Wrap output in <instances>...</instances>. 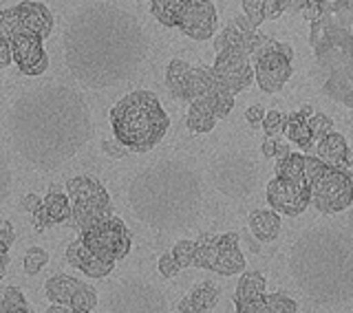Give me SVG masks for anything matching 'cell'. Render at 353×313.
<instances>
[{
  "mask_svg": "<svg viewBox=\"0 0 353 313\" xmlns=\"http://www.w3.org/2000/svg\"><path fill=\"white\" fill-rule=\"evenodd\" d=\"M64 64L84 88H110L130 80L148 55L139 20L110 3H91L69 20L62 38Z\"/></svg>",
  "mask_w": 353,
  "mask_h": 313,
  "instance_id": "1",
  "label": "cell"
},
{
  "mask_svg": "<svg viewBox=\"0 0 353 313\" xmlns=\"http://www.w3.org/2000/svg\"><path fill=\"white\" fill-rule=\"evenodd\" d=\"M11 146L42 172L71 161L93 137V117L80 91L42 84L14 99L7 115Z\"/></svg>",
  "mask_w": 353,
  "mask_h": 313,
  "instance_id": "2",
  "label": "cell"
},
{
  "mask_svg": "<svg viewBox=\"0 0 353 313\" xmlns=\"http://www.w3.org/2000/svg\"><path fill=\"white\" fill-rule=\"evenodd\" d=\"M290 274L314 305L336 307L353 300V236L334 228H312L290 252Z\"/></svg>",
  "mask_w": 353,
  "mask_h": 313,
  "instance_id": "3",
  "label": "cell"
},
{
  "mask_svg": "<svg viewBox=\"0 0 353 313\" xmlns=\"http://www.w3.org/2000/svg\"><path fill=\"white\" fill-rule=\"evenodd\" d=\"M128 205L143 225L157 232L190 228L203 203L201 179L181 161H157L128 185Z\"/></svg>",
  "mask_w": 353,
  "mask_h": 313,
  "instance_id": "4",
  "label": "cell"
},
{
  "mask_svg": "<svg viewBox=\"0 0 353 313\" xmlns=\"http://www.w3.org/2000/svg\"><path fill=\"white\" fill-rule=\"evenodd\" d=\"M110 128L130 152H148L165 137L170 119L154 93L132 91L110 108Z\"/></svg>",
  "mask_w": 353,
  "mask_h": 313,
  "instance_id": "5",
  "label": "cell"
},
{
  "mask_svg": "<svg viewBox=\"0 0 353 313\" xmlns=\"http://www.w3.org/2000/svg\"><path fill=\"white\" fill-rule=\"evenodd\" d=\"M303 181L312 194V205L323 214H340L353 203V176L345 168L303 154Z\"/></svg>",
  "mask_w": 353,
  "mask_h": 313,
  "instance_id": "6",
  "label": "cell"
},
{
  "mask_svg": "<svg viewBox=\"0 0 353 313\" xmlns=\"http://www.w3.org/2000/svg\"><path fill=\"white\" fill-rule=\"evenodd\" d=\"M312 42L318 66L329 75H342L353 84V33L336 25L334 18L325 14L312 22Z\"/></svg>",
  "mask_w": 353,
  "mask_h": 313,
  "instance_id": "7",
  "label": "cell"
},
{
  "mask_svg": "<svg viewBox=\"0 0 353 313\" xmlns=\"http://www.w3.org/2000/svg\"><path fill=\"white\" fill-rule=\"evenodd\" d=\"M66 194L71 199L73 216L71 221L80 232H86L102 221L113 216V203L106 192V188L97 179L80 174L66 181Z\"/></svg>",
  "mask_w": 353,
  "mask_h": 313,
  "instance_id": "8",
  "label": "cell"
},
{
  "mask_svg": "<svg viewBox=\"0 0 353 313\" xmlns=\"http://www.w3.org/2000/svg\"><path fill=\"white\" fill-rule=\"evenodd\" d=\"M210 176L219 192L230 199H245L254 194L261 181L259 165L243 152H223L214 156Z\"/></svg>",
  "mask_w": 353,
  "mask_h": 313,
  "instance_id": "9",
  "label": "cell"
},
{
  "mask_svg": "<svg viewBox=\"0 0 353 313\" xmlns=\"http://www.w3.org/2000/svg\"><path fill=\"white\" fill-rule=\"evenodd\" d=\"M194 267L214 272L219 276H236L245 270V259L239 248V234H201L196 239Z\"/></svg>",
  "mask_w": 353,
  "mask_h": 313,
  "instance_id": "10",
  "label": "cell"
},
{
  "mask_svg": "<svg viewBox=\"0 0 353 313\" xmlns=\"http://www.w3.org/2000/svg\"><path fill=\"white\" fill-rule=\"evenodd\" d=\"M106 313H170V305L152 283L126 278L110 292Z\"/></svg>",
  "mask_w": 353,
  "mask_h": 313,
  "instance_id": "11",
  "label": "cell"
},
{
  "mask_svg": "<svg viewBox=\"0 0 353 313\" xmlns=\"http://www.w3.org/2000/svg\"><path fill=\"white\" fill-rule=\"evenodd\" d=\"M294 51L290 44L268 38L254 55V80L263 93H279L292 77Z\"/></svg>",
  "mask_w": 353,
  "mask_h": 313,
  "instance_id": "12",
  "label": "cell"
},
{
  "mask_svg": "<svg viewBox=\"0 0 353 313\" xmlns=\"http://www.w3.org/2000/svg\"><path fill=\"white\" fill-rule=\"evenodd\" d=\"M80 239L88 252L106 263H117L126 259L132 248V234L126 228V223L117 216H110L99 225L82 232Z\"/></svg>",
  "mask_w": 353,
  "mask_h": 313,
  "instance_id": "13",
  "label": "cell"
},
{
  "mask_svg": "<svg viewBox=\"0 0 353 313\" xmlns=\"http://www.w3.org/2000/svg\"><path fill=\"white\" fill-rule=\"evenodd\" d=\"M44 292H47V298L51 300V305L69 307L73 311H82V313H91L97 307L95 289L88 283L77 281V278H73L69 274L51 276L47 285H44Z\"/></svg>",
  "mask_w": 353,
  "mask_h": 313,
  "instance_id": "14",
  "label": "cell"
},
{
  "mask_svg": "<svg viewBox=\"0 0 353 313\" xmlns=\"http://www.w3.org/2000/svg\"><path fill=\"white\" fill-rule=\"evenodd\" d=\"M212 71L216 80L223 84L225 91L236 95L252 84L254 80V64L250 55L241 49H223L216 53V60L212 64Z\"/></svg>",
  "mask_w": 353,
  "mask_h": 313,
  "instance_id": "15",
  "label": "cell"
},
{
  "mask_svg": "<svg viewBox=\"0 0 353 313\" xmlns=\"http://www.w3.org/2000/svg\"><path fill=\"white\" fill-rule=\"evenodd\" d=\"M265 199H268L270 210L287 216H301L303 212L312 205V194L305 183H296L292 179L274 176L265 188Z\"/></svg>",
  "mask_w": 353,
  "mask_h": 313,
  "instance_id": "16",
  "label": "cell"
},
{
  "mask_svg": "<svg viewBox=\"0 0 353 313\" xmlns=\"http://www.w3.org/2000/svg\"><path fill=\"white\" fill-rule=\"evenodd\" d=\"M216 7L210 0H188L176 29L192 40H210L216 33Z\"/></svg>",
  "mask_w": 353,
  "mask_h": 313,
  "instance_id": "17",
  "label": "cell"
},
{
  "mask_svg": "<svg viewBox=\"0 0 353 313\" xmlns=\"http://www.w3.org/2000/svg\"><path fill=\"white\" fill-rule=\"evenodd\" d=\"M42 38L33 33H20L11 42V58L18 64V71L22 75L36 77L49 69V55L42 47Z\"/></svg>",
  "mask_w": 353,
  "mask_h": 313,
  "instance_id": "18",
  "label": "cell"
},
{
  "mask_svg": "<svg viewBox=\"0 0 353 313\" xmlns=\"http://www.w3.org/2000/svg\"><path fill=\"white\" fill-rule=\"evenodd\" d=\"M16 14L22 33H33L42 40H47L53 31V14L51 9L38 3V0H25V3L16 5Z\"/></svg>",
  "mask_w": 353,
  "mask_h": 313,
  "instance_id": "19",
  "label": "cell"
},
{
  "mask_svg": "<svg viewBox=\"0 0 353 313\" xmlns=\"http://www.w3.org/2000/svg\"><path fill=\"white\" fill-rule=\"evenodd\" d=\"M73 216L71 210V199L69 194L58 192V190H49L47 196L42 199V208L40 212L33 214V225L38 232L47 230L51 225H62V223H69Z\"/></svg>",
  "mask_w": 353,
  "mask_h": 313,
  "instance_id": "20",
  "label": "cell"
},
{
  "mask_svg": "<svg viewBox=\"0 0 353 313\" xmlns=\"http://www.w3.org/2000/svg\"><path fill=\"white\" fill-rule=\"evenodd\" d=\"M66 263L75 267V270H80L86 278H106L115 270V263L99 261L97 256L88 252L82 239H75L73 243H69V248H66Z\"/></svg>",
  "mask_w": 353,
  "mask_h": 313,
  "instance_id": "21",
  "label": "cell"
},
{
  "mask_svg": "<svg viewBox=\"0 0 353 313\" xmlns=\"http://www.w3.org/2000/svg\"><path fill=\"white\" fill-rule=\"evenodd\" d=\"M312 115H314V110L309 106H305L303 110H296V113L285 117L283 135L305 152H309L316 146V135H314V128H312Z\"/></svg>",
  "mask_w": 353,
  "mask_h": 313,
  "instance_id": "22",
  "label": "cell"
},
{
  "mask_svg": "<svg viewBox=\"0 0 353 313\" xmlns=\"http://www.w3.org/2000/svg\"><path fill=\"white\" fill-rule=\"evenodd\" d=\"M219 298H221V289L214 283L203 281V283L194 285L190 292L179 300L176 311L179 313H208L219 305Z\"/></svg>",
  "mask_w": 353,
  "mask_h": 313,
  "instance_id": "23",
  "label": "cell"
},
{
  "mask_svg": "<svg viewBox=\"0 0 353 313\" xmlns=\"http://www.w3.org/2000/svg\"><path fill=\"white\" fill-rule=\"evenodd\" d=\"M165 86L172 97L192 104V64L183 60H170L165 69Z\"/></svg>",
  "mask_w": 353,
  "mask_h": 313,
  "instance_id": "24",
  "label": "cell"
},
{
  "mask_svg": "<svg viewBox=\"0 0 353 313\" xmlns=\"http://www.w3.org/2000/svg\"><path fill=\"white\" fill-rule=\"evenodd\" d=\"M316 154L320 161L329 165L345 168V170L351 165V150L347 146V139L340 132H329L325 139H320L316 146Z\"/></svg>",
  "mask_w": 353,
  "mask_h": 313,
  "instance_id": "25",
  "label": "cell"
},
{
  "mask_svg": "<svg viewBox=\"0 0 353 313\" xmlns=\"http://www.w3.org/2000/svg\"><path fill=\"white\" fill-rule=\"evenodd\" d=\"M268 278L261 272H245L239 278L236 285V294H234V309L250 307L254 303H259L265 296H268Z\"/></svg>",
  "mask_w": 353,
  "mask_h": 313,
  "instance_id": "26",
  "label": "cell"
},
{
  "mask_svg": "<svg viewBox=\"0 0 353 313\" xmlns=\"http://www.w3.org/2000/svg\"><path fill=\"white\" fill-rule=\"evenodd\" d=\"M250 230L261 243H272L281 234V214L274 210H252L250 216Z\"/></svg>",
  "mask_w": 353,
  "mask_h": 313,
  "instance_id": "27",
  "label": "cell"
},
{
  "mask_svg": "<svg viewBox=\"0 0 353 313\" xmlns=\"http://www.w3.org/2000/svg\"><path fill=\"white\" fill-rule=\"evenodd\" d=\"M234 313H298V305L296 300L290 298L283 292H276L265 296L259 303H254L250 307H243V309H234Z\"/></svg>",
  "mask_w": 353,
  "mask_h": 313,
  "instance_id": "28",
  "label": "cell"
},
{
  "mask_svg": "<svg viewBox=\"0 0 353 313\" xmlns=\"http://www.w3.org/2000/svg\"><path fill=\"white\" fill-rule=\"evenodd\" d=\"M216 121H219L216 110L210 106L205 99H194V102L190 104L185 124L192 132H199V135H201V132H210L216 126Z\"/></svg>",
  "mask_w": 353,
  "mask_h": 313,
  "instance_id": "29",
  "label": "cell"
},
{
  "mask_svg": "<svg viewBox=\"0 0 353 313\" xmlns=\"http://www.w3.org/2000/svg\"><path fill=\"white\" fill-rule=\"evenodd\" d=\"M185 3L188 0H150V11L163 27H179Z\"/></svg>",
  "mask_w": 353,
  "mask_h": 313,
  "instance_id": "30",
  "label": "cell"
},
{
  "mask_svg": "<svg viewBox=\"0 0 353 313\" xmlns=\"http://www.w3.org/2000/svg\"><path fill=\"white\" fill-rule=\"evenodd\" d=\"M0 313H29L25 294L18 287H7L0 294Z\"/></svg>",
  "mask_w": 353,
  "mask_h": 313,
  "instance_id": "31",
  "label": "cell"
},
{
  "mask_svg": "<svg viewBox=\"0 0 353 313\" xmlns=\"http://www.w3.org/2000/svg\"><path fill=\"white\" fill-rule=\"evenodd\" d=\"M172 259L176 263V267L183 272L185 267H194V259H196V241H179L170 250Z\"/></svg>",
  "mask_w": 353,
  "mask_h": 313,
  "instance_id": "32",
  "label": "cell"
},
{
  "mask_svg": "<svg viewBox=\"0 0 353 313\" xmlns=\"http://www.w3.org/2000/svg\"><path fill=\"white\" fill-rule=\"evenodd\" d=\"M16 241V232L11 228V223L5 221L0 225V278H5L7 267H9V248Z\"/></svg>",
  "mask_w": 353,
  "mask_h": 313,
  "instance_id": "33",
  "label": "cell"
},
{
  "mask_svg": "<svg viewBox=\"0 0 353 313\" xmlns=\"http://www.w3.org/2000/svg\"><path fill=\"white\" fill-rule=\"evenodd\" d=\"M351 88H353V84L347 80V77H342V75H329L327 82L323 84L325 95H329L331 99H334V102H342Z\"/></svg>",
  "mask_w": 353,
  "mask_h": 313,
  "instance_id": "34",
  "label": "cell"
},
{
  "mask_svg": "<svg viewBox=\"0 0 353 313\" xmlns=\"http://www.w3.org/2000/svg\"><path fill=\"white\" fill-rule=\"evenodd\" d=\"M49 263V254L42 248H29L25 254V261H22V267H25L27 276H36L42 272V267Z\"/></svg>",
  "mask_w": 353,
  "mask_h": 313,
  "instance_id": "35",
  "label": "cell"
},
{
  "mask_svg": "<svg viewBox=\"0 0 353 313\" xmlns=\"http://www.w3.org/2000/svg\"><path fill=\"white\" fill-rule=\"evenodd\" d=\"M329 16L334 18V22L342 29H349L353 25V5L349 0H334L329 9Z\"/></svg>",
  "mask_w": 353,
  "mask_h": 313,
  "instance_id": "36",
  "label": "cell"
},
{
  "mask_svg": "<svg viewBox=\"0 0 353 313\" xmlns=\"http://www.w3.org/2000/svg\"><path fill=\"white\" fill-rule=\"evenodd\" d=\"M11 185H14V174H11V165H9L5 150L0 148V205L9 199Z\"/></svg>",
  "mask_w": 353,
  "mask_h": 313,
  "instance_id": "37",
  "label": "cell"
},
{
  "mask_svg": "<svg viewBox=\"0 0 353 313\" xmlns=\"http://www.w3.org/2000/svg\"><path fill=\"white\" fill-rule=\"evenodd\" d=\"M285 117L287 115L279 113V110H270V113L265 115L263 128H265V132H268V137H279V135H283V130H285Z\"/></svg>",
  "mask_w": 353,
  "mask_h": 313,
  "instance_id": "38",
  "label": "cell"
},
{
  "mask_svg": "<svg viewBox=\"0 0 353 313\" xmlns=\"http://www.w3.org/2000/svg\"><path fill=\"white\" fill-rule=\"evenodd\" d=\"M261 150H263L265 159H270V156H279V159H283V156H287L292 152L290 146H287V143L283 139H279V137H268L263 141Z\"/></svg>",
  "mask_w": 353,
  "mask_h": 313,
  "instance_id": "39",
  "label": "cell"
},
{
  "mask_svg": "<svg viewBox=\"0 0 353 313\" xmlns=\"http://www.w3.org/2000/svg\"><path fill=\"white\" fill-rule=\"evenodd\" d=\"M292 0H263V18L276 20L281 18L285 11H290Z\"/></svg>",
  "mask_w": 353,
  "mask_h": 313,
  "instance_id": "40",
  "label": "cell"
},
{
  "mask_svg": "<svg viewBox=\"0 0 353 313\" xmlns=\"http://www.w3.org/2000/svg\"><path fill=\"white\" fill-rule=\"evenodd\" d=\"M243 11H245V18L250 25L254 29H259V25L265 20L263 18V0H243Z\"/></svg>",
  "mask_w": 353,
  "mask_h": 313,
  "instance_id": "41",
  "label": "cell"
},
{
  "mask_svg": "<svg viewBox=\"0 0 353 313\" xmlns=\"http://www.w3.org/2000/svg\"><path fill=\"white\" fill-rule=\"evenodd\" d=\"M157 267H159V274L165 278V281H170V278H176V276L181 274V270L176 267V263H174V259H172V254H170V252L161 254V259H159Z\"/></svg>",
  "mask_w": 353,
  "mask_h": 313,
  "instance_id": "42",
  "label": "cell"
},
{
  "mask_svg": "<svg viewBox=\"0 0 353 313\" xmlns=\"http://www.w3.org/2000/svg\"><path fill=\"white\" fill-rule=\"evenodd\" d=\"M102 150H104V154L113 156V159H121V156H126L130 152L126 146H121L117 139H104L102 141Z\"/></svg>",
  "mask_w": 353,
  "mask_h": 313,
  "instance_id": "43",
  "label": "cell"
},
{
  "mask_svg": "<svg viewBox=\"0 0 353 313\" xmlns=\"http://www.w3.org/2000/svg\"><path fill=\"white\" fill-rule=\"evenodd\" d=\"M18 208L22 210V212H31V214H36V212H40V208H42V199L38 196V194H25L20 199V203H18Z\"/></svg>",
  "mask_w": 353,
  "mask_h": 313,
  "instance_id": "44",
  "label": "cell"
},
{
  "mask_svg": "<svg viewBox=\"0 0 353 313\" xmlns=\"http://www.w3.org/2000/svg\"><path fill=\"white\" fill-rule=\"evenodd\" d=\"M265 115H268V113H265V108L259 106V104H254V106H250V108L245 110V119H248V124H250L252 128L263 126Z\"/></svg>",
  "mask_w": 353,
  "mask_h": 313,
  "instance_id": "45",
  "label": "cell"
},
{
  "mask_svg": "<svg viewBox=\"0 0 353 313\" xmlns=\"http://www.w3.org/2000/svg\"><path fill=\"white\" fill-rule=\"evenodd\" d=\"M312 3V0H292V7L290 11H296V14H303V11L307 9V5Z\"/></svg>",
  "mask_w": 353,
  "mask_h": 313,
  "instance_id": "46",
  "label": "cell"
},
{
  "mask_svg": "<svg viewBox=\"0 0 353 313\" xmlns=\"http://www.w3.org/2000/svg\"><path fill=\"white\" fill-rule=\"evenodd\" d=\"M47 313H82V311H73V309H69V307H60V305H51V307L47 309Z\"/></svg>",
  "mask_w": 353,
  "mask_h": 313,
  "instance_id": "47",
  "label": "cell"
},
{
  "mask_svg": "<svg viewBox=\"0 0 353 313\" xmlns=\"http://www.w3.org/2000/svg\"><path fill=\"white\" fill-rule=\"evenodd\" d=\"M342 104H345V106H349V108H353V88H351V91L347 93V97L342 99Z\"/></svg>",
  "mask_w": 353,
  "mask_h": 313,
  "instance_id": "48",
  "label": "cell"
},
{
  "mask_svg": "<svg viewBox=\"0 0 353 313\" xmlns=\"http://www.w3.org/2000/svg\"><path fill=\"white\" fill-rule=\"evenodd\" d=\"M351 163H353V150H351Z\"/></svg>",
  "mask_w": 353,
  "mask_h": 313,
  "instance_id": "49",
  "label": "cell"
},
{
  "mask_svg": "<svg viewBox=\"0 0 353 313\" xmlns=\"http://www.w3.org/2000/svg\"><path fill=\"white\" fill-rule=\"evenodd\" d=\"M349 3H351V5H353V0H349Z\"/></svg>",
  "mask_w": 353,
  "mask_h": 313,
  "instance_id": "50",
  "label": "cell"
}]
</instances>
